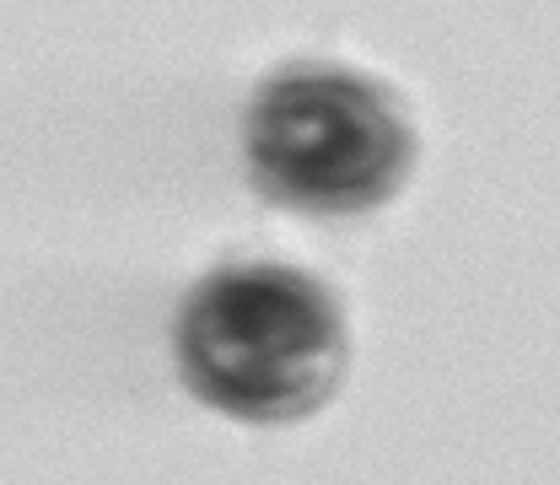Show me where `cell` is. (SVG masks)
Returning a JSON list of instances; mask_svg holds the SVG:
<instances>
[{
	"mask_svg": "<svg viewBox=\"0 0 560 485\" xmlns=\"http://www.w3.org/2000/svg\"><path fill=\"white\" fill-rule=\"evenodd\" d=\"M173 330L189 394L259 426L318 411L346 372V319L329 286L276 259L215 265Z\"/></svg>",
	"mask_w": 560,
	"mask_h": 485,
	"instance_id": "cell-1",
	"label": "cell"
},
{
	"mask_svg": "<svg viewBox=\"0 0 560 485\" xmlns=\"http://www.w3.org/2000/svg\"><path fill=\"white\" fill-rule=\"evenodd\" d=\"M243 151L276 206L346 216L383 206L410 178L416 130L377 81L340 66H291L254 92Z\"/></svg>",
	"mask_w": 560,
	"mask_h": 485,
	"instance_id": "cell-2",
	"label": "cell"
}]
</instances>
